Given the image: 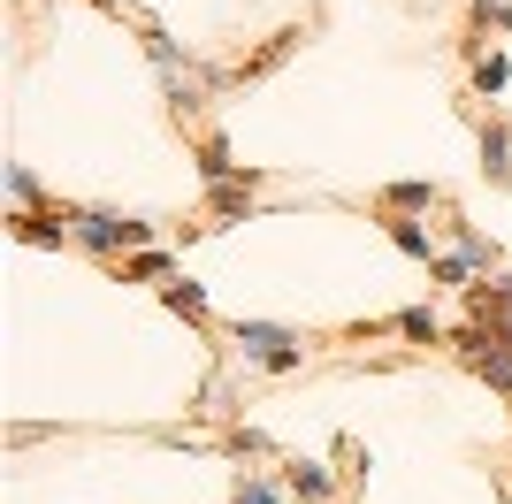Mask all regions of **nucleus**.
I'll return each mask as SVG.
<instances>
[{
	"label": "nucleus",
	"instance_id": "nucleus-1",
	"mask_svg": "<svg viewBox=\"0 0 512 504\" xmlns=\"http://www.w3.org/2000/svg\"><path fill=\"white\" fill-rule=\"evenodd\" d=\"M62 222H77V245H92V252H123V245H146L153 237V222H138V214H62Z\"/></svg>",
	"mask_w": 512,
	"mask_h": 504
},
{
	"label": "nucleus",
	"instance_id": "nucleus-2",
	"mask_svg": "<svg viewBox=\"0 0 512 504\" xmlns=\"http://www.w3.org/2000/svg\"><path fill=\"white\" fill-rule=\"evenodd\" d=\"M237 352L260 359V367H299V329H268V321H253V329H237Z\"/></svg>",
	"mask_w": 512,
	"mask_h": 504
},
{
	"label": "nucleus",
	"instance_id": "nucleus-3",
	"mask_svg": "<svg viewBox=\"0 0 512 504\" xmlns=\"http://www.w3.org/2000/svg\"><path fill=\"white\" fill-rule=\"evenodd\" d=\"M482 176H490V184H512V130L505 123H482Z\"/></svg>",
	"mask_w": 512,
	"mask_h": 504
},
{
	"label": "nucleus",
	"instance_id": "nucleus-4",
	"mask_svg": "<svg viewBox=\"0 0 512 504\" xmlns=\"http://www.w3.org/2000/svg\"><path fill=\"white\" fill-rule=\"evenodd\" d=\"M299 39H306V31H276V39L260 46L253 62H237V69H230V77H222V84H245V77H268V69H276V62H283V54H291V46H299Z\"/></svg>",
	"mask_w": 512,
	"mask_h": 504
},
{
	"label": "nucleus",
	"instance_id": "nucleus-5",
	"mask_svg": "<svg viewBox=\"0 0 512 504\" xmlns=\"http://www.w3.org/2000/svg\"><path fill=\"white\" fill-rule=\"evenodd\" d=\"M428 207H444L436 184H390L383 191V214H428Z\"/></svg>",
	"mask_w": 512,
	"mask_h": 504
},
{
	"label": "nucleus",
	"instance_id": "nucleus-6",
	"mask_svg": "<svg viewBox=\"0 0 512 504\" xmlns=\"http://www.w3.org/2000/svg\"><path fill=\"white\" fill-rule=\"evenodd\" d=\"M390 237H398V252H406V260H428V268H436V237H428L421 222H406V214H390Z\"/></svg>",
	"mask_w": 512,
	"mask_h": 504
},
{
	"label": "nucleus",
	"instance_id": "nucleus-7",
	"mask_svg": "<svg viewBox=\"0 0 512 504\" xmlns=\"http://www.w3.org/2000/svg\"><path fill=\"white\" fill-rule=\"evenodd\" d=\"M291 497H306V504H329V497H337V482H329V474H321L314 459H299V466H291Z\"/></svg>",
	"mask_w": 512,
	"mask_h": 504
},
{
	"label": "nucleus",
	"instance_id": "nucleus-8",
	"mask_svg": "<svg viewBox=\"0 0 512 504\" xmlns=\"http://www.w3.org/2000/svg\"><path fill=\"white\" fill-rule=\"evenodd\" d=\"M398 329H406L413 344H444V321L428 314V306H413V314H398Z\"/></svg>",
	"mask_w": 512,
	"mask_h": 504
},
{
	"label": "nucleus",
	"instance_id": "nucleus-9",
	"mask_svg": "<svg viewBox=\"0 0 512 504\" xmlns=\"http://www.w3.org/2000/svg\"><path fill=\"white\" fill-rule=\"evenodd\" d=\"M245 191H253V176H245V184L230 176V184H214V191H207V207H214V214H245Z\"/></svg>",
	"mask_w": 512,
	"mask_h": 504
},
{
	"label": "nucleus",
	"instance_id": "nucleus-10",
	"mask_svg": "<svg viewBox=\"0 0 512 504\" xmlns=\"http://www.w3.org/2000/svg\"><path fill=\"white\" fill-rule=\"evenodd\" d=\"M199 168H207L214 184H230V146H222V138H199Z\"/></svg>",
	"mask_w": 512,
	"mask_h": 504
},
{
	"label": "nucleus",
	"instance_id": "nucleus-11",
	"mask_svg": "<svg viewBox=\"0 0 512 504\" xmlns=\"http://www.w3.org/2000/svg\"><path fill=\"white\" fill-rule=\"evenodd\" d=\"M161 298H169L176 314H207V291H199V283H169Z\"/></svg>",
	"mask_w": 512,
	"mask_h": 504
},
{
	"label": "nucleus",
	"instance_id": "nucleus-12",
	"mask_svg": "<svg viewBox=\"0 0 512 504\" xmlns=\"http://www.w3.org/2000/svg\"><path fill=\"white\" fill-rule=\"evenodd\" d=\"M123 275H138V283H153V275H169V252H138Z\"/></svg>",
	"mask_w": 512,
	"mask_h": 504
},
{
	"label": "nucleus",
	"instance_id": "nucleus-13",
	"mask_svg": "<svg viewBox=\"0 0 512 504\" xmlns=\"http://www.w3.org/2000/svg\"><path fill=\"white\" fill-rule=\"evenodd\" d=\"M497 84H505V62H497V54H482V62H474V92H497Z\"/></svg>",
	"mask_w": 512,
	"mask_h": 504
},
{
	"label": "nucleus",
	"instance_id": "nucleus-14",
	"mask_svg": "<svg viewBox=\"0 0 512 504\" xmlns=\"http://www.w3.org/2000/svg\"><path fill=\"white\" fill-rule=\"evenodd\" d=\"M237 504H283V489L276 482H245V489H237Z\"/></svg>",
	"mask_w": 512,
	"mask_h": 504
}]
</instances>
